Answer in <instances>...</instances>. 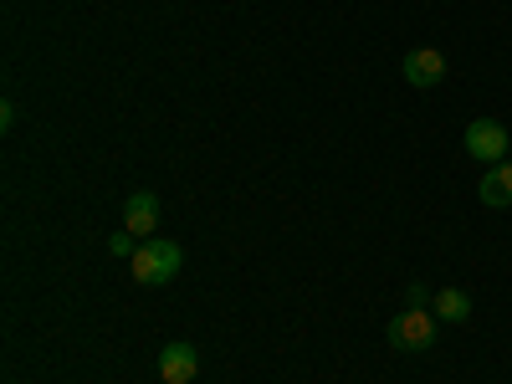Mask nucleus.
Here are the masks:
<instances>
[{
  "label": "nucleus",
  "mask_w": 512,
  "mask_h": 384,
  "mask_svg": "<svg viewBox=\"0 0 512 384\" xmlns=\"http://www.w3.org/2000/svg\"><path fill=\"white\" fill-rule=\"evenodd\" d=\"M128 267H134V282H144V287H169L185 267V251L164 236H149L134 256H128Z\"/></svg>",
  "instance_id": "1"
},
{
  "label": "nucleus",
  "mask_w": 512,
  "mask_h": 384,
  "mask_svg": "<svg viewBox=\"0 0 512 384\" xmlns=\"http://www.w3.org/2000/svg\"><path fill=\"white\" fill-rule=\"evenodd\" d=\"M384 338H390L400 354H431V344H436V313L431 308H405L400 318H390Z\"/></svg>",
  "instance_id": "2"
},
{
  "label": "nucleus",
  "mask_w": 512,
  "mask_h": 384,
  "mask_svg": "<svg viewBox=\"0 0 512 384\" xmlns=\"http://www.w3.org/2000/svg\"><path fill=\"white\" fill-rule=\"evenodd\" d=\"M466 154H472L477 164H502L512 154V134L497 123V118H472L466 123V134H461Z\"/></svg>",
  "instance_id": "3"
},
{
  "label": "nucleus",
  "mask_w": 512,
  "mask_h": 384,
  "mask_svg": "<svg viewBox=\"0 0 512 384\" xmlns=\"http://www.w3.org/2000/svg\"><path fill=\"white\" fill-rule=\"evenodd\" d=\"M400 72H405L410 88H420V93L441 88V82H446V57H441V47H415V52H405Z\"/></svg>",
  "instance_id": "4"
},
{
  "label": "nucleus",
  "mask_w": 512,
  "mask_h": 384,
  "mask_svg": "<svg viewBox=\"0 0 512 384\" xmlns=\"http://www.w3.org/2000/svg\"><path fill=\"white\" fill-rule=\"evenodd\" d=\"M123 231H134L139 241L159 236V195L154 190H134L123 200Z\"/></svg>",
  "instance_id": "5"
},
{
  "label": "nucleus",
  "mask_w": 512,
  "mask_h": 384,
  "mask_svg": "<svg viewBox=\"0 0 512 384\" xmlns=\"http://www.w3.org/2000/svg\"><path fill=\"white\" fill-rule=\"evenodd\" d=\"M200 374L195 344H164L159 349V384H190Z\"/></svg>",
  "instance_id": "6"
},
{
  "label": "nucleus",
  "mask_w": 512,
  "mask_h": 384,
  "mask_svg": "<svg viewBox=\"0 0 512 384\" xmlns=\"http://www.w3.org/2000/svg\"><path fill=\"white\" fill-rule=\"evenodd\" d=\"M477 195H482V205H492V210H507V205H512V159L487 164V175H482Z\"/></svg>",
  "instance_id": "7"
},
{
  "label": "nucleus",
  "mask_w": 512,
  "mask_h": 384,
  "mask_svg": "<svg viewBox=\"0 0 512 384\" xmlns=\"http://www.w3.org/2000/svg\"><path fill=\"white\" fill-rule=\"evenodd\" d=\"M431 313L441 323H472V292H461V287H441L431 297Z\"/></svg>",
  "instance_id": "8"
},
{
  "label": "nucleus",
  "mask_w": 512,
  "mask_h": 384,
  "mask_svg": "<svg viewBox=\"0 0 512 384\" xmlns=\"http://www.w3.org/2000/svg\"><path fill=\"white\" fill-rule=\"evenodd\" d=\"M139 246H144V241H139L134 231H118V236H108V251H113V256H134Z\"/></svg>",
  "instance_id": "9"
},
{
  "label": "nucleus",
  "mask_w": 512,
  "mask_h": 384,
  "mask_svg": "<svg viewBox=\"0 0 512 384\" xmlns=\"http://www.w3.org/2000/svg\"><path fill=\"white\" fill-rule=\"evenodd\" d=\"M405 297H410V308H431V297H436V292L425 287V282H410V292H405Z\"/></svg>",
  "instance_id": "10"
},
{
  "label": "nucleus",
  "mask_w": 512,
  "mask_h": 384,
  "mask_svg": "<svg viewBox=\"0 0 512 384\" xmlns=\"http://www.w3.org/2000/svg\"><path fill=\"white\" fill-rule=\"evenodd\" d=\"M0 128H16V103H11V98L0 103Z\"/></svg>",
  "instance_id": "11"
}]
</instances>
